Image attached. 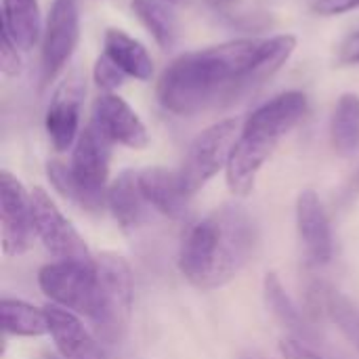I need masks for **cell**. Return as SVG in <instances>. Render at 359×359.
Segmentation results:
<instances>
[{"instance_id":"obj_18","label":"cell","mask_w":359,"mask_h":359,"mask_svg":"<svg viewBox=\"0 0 359 359\" xmlns=\"http://www.w3.org/2000/svg\"><path fill=\"white\" fill-rule=\"evenodd\" d=\"M2 29L21 50L42 42L44 21L38 0H2Z\"/></svg>"},{"instance_id":"obj_8","label":"cell","mask_w":359,"mask_h":359,"mask_svg":"<svg viewBox=\"0 0 359 359\" xmlns=\"http://www.w3.org/2000/svg\"><path fill=\"white\" fill-rule=\"evenodd\" d=\"M109 160H111V141L105 133L90 120L82 130L72 149L69 168L90 198L97 212L107 206V179H109Z\"/></svg>"},{"instance_id":"obj_16","label":"cell","mask_w":359,"mask_h":359,"mask_svg":"<svg viewBox=\"0 0 359 359\" xmlns=\"http://www.w3.org/2000/svg\"><path fill=\"white\" fill-rule=\"evenodd\" d=\"M147 200L139 185V172L122 170L107 187V208L124 231H133L145 219Z\"/></svg>"},{"instance_id":"obj_24","label":"cell","mask_w":359,"mask_h":359,"mask_svg":"<svg viewBox=\"0 0 359 359\" xmlns=\"http://www.w3.org/2000/svg\"><path fill=\"white\" fill-rule=\"evenodd\" d=\"M46 177L50 181V185L57 189L59 196H63L65 200L74 202L76 206H80L82 210H88V212H97L95 204L90 202V198L82 191V187L78 185L72 168L67 164H63L61 160H50L46 164Z\"/></svg>"},{"instance_id":"obj_27","label":"cell","mask_w":359,"mask_h":359,"mask_svg":"<svg viewBox=\"0 0 359 359\" xmlns=\"http://www.w3.org/2000/svg\"><path fill=\"white\" fill-rule=\"evenodd\" d=\"M280 353L282 359H322L311 347H307L297 337H286L280 341Z\"/></svg>"},{"instance_id":"obj_10","label":"cell","mask_w":359,"mask_h":359,"mask_svg":"<svg viewBox=\"0 0 359 359\" xmlns=\"http://www.w3.org/2000/svg\"><path fill=\"white\" fill-rule=\"evenodd\" d=\"M32 196L8 170H0V242L4 257H19L32 244Z\"/></svg>"},{"instance_id":"obj_17","label":"cell","mask_w":359,"mask_h":359,"mask_svg":"<svg viewBox=\"0 0 359 359\" xmlns=\"http://www.w3.org/2000/svg\"><path fill=\"white\" fill-rule=\"evenodd\" d=\"M103 53L128 76L141 82L154 78V59L149 50L130 34L118 27L105 29L103 36Z\"/></svg>"},{"instance_id":"obj_25","label":"cell","mask_w":359,"mask_h":359,"mask_svg":"<svg viewBox=\"0 0 359 359\" xmlns=\"http://www.w3.org/2000/svg\"><path fill=\"white\" fill-rule=\"evenodd\" d=\"M93 80L103 93H116L124 84L126 74L103 53L97 57V61L93 65Z\"/></svg>"},{"instance_id":"obj_12","label":"cell","mask_w":359,"mask_h":359,"mask_svg":"<svg viewBox=\"0 0 359 359\" xmlns=\"http://www.w3.org/2000/svg\"><path fill=\"white\" fill-rule=\"evenodd\" d=\"M111 143L145 149L149 145V133L139 114L116 93H103L93 101L90 118Z\"/></svg>"},{"instance_id":"obj_29","label":"cell","mask_w":359,"mask_h":359,"mask_svg":"<svg viewBox=\"0 0 359 359\" xmlns=\"http://www.w3.org/2000/svg\"><path fill=\"white\" fill-rule=\"evenodd\" d=\"M337 61L341 65H359V29L343 38L337 50Z\"/></svg>"},{"instance_id":"obj_6","label":"cell","mask_w":359,"mask_h":359,"mask_svg":"<svg viewBox=\"0 0 359 359\" xmlns=\"http://www.w3.org/2000/svg\"><path fill=\"white\" fill-rule=\"evenodd\" d=\"M40 290L63 309L76 316L93 318L97 307V269L95 263L55 261L38 271Z\"/></svg>"},{"instance_id":"obj_28","label":"cell","mask_w":359,"mask_h":359,"mask_svg":"<svg viewBox=\"0 0 359 359\" xmlns=\"http://www.w3.org/2000/svg\"><path fill=\"white\" fill-rule=\"evenodd\" d=\"M359 0H316L313 11L322 17H334V15H345L351 11H358Z\"/></svg>"},{"instance_id":"obj_20","label":"cell","mask_w":359,"mask_h":359,"mask_svg":"<svg viewBox=\"0 0 359 359\" xmlns=\"http://www.w3.org/2000/svg\"><path fill=\"white\" fill-rule=\"evenodd\" d=\"M130 11L162 50H172L179 38L175 13L164 0H130Z\"/></svg>"},{"instance_id":"obj_30","label":"cell","mask_w":359,"mask_h":359,"mask_svg":"<svg viewBox=\"0 0 359 359\" xmlns=\"http://www.w3.org/2000/svg\"><path fill=\"white\" fill-rule=\"evenodd\" d=\"M240 359H267V358H263V355H259V353H246V355H242Z\"/></svg>"},{"instance_id":"obj_26","label":"cell","mask_w":359,"mask_h":359,"mask_svg":"<svg viewBox=\"0 0 359 359\" xmlns=\"http://www.w3.org/2000/svg\"><path fill=\"white\" fill-rule=\"evenodd\" d=\"M19 46L15 44V40L2 29L0 34V72L6 78H15L21 74L23 63H21V55H19Z\"/></svg>"},{"instance_id":"obj_23","label":"cell","mask_w":359,"mask_h":359,"mask_svg":"<svg viewBox=\"0 0 359 359\" xmlns=\"http://www.w3.org/2000/svg\"><path fill=\"white\" fill-rule=\"evenodd\" d=\"M324 307L330 320L347 337V341L359 351V311L355 305L339 290H328L324 294Z\"/></svg>"},{"instance_id":"obj_5","label":"cell","mask_w":359,"mask_h":359,"mask_svg":"<svg viewBox=\"0 0 359 359\" xmlns=\"http://www.w3.org/2000/svg\"><path fill=\"white\" fill-rule=\"evenodd\" d=\"M240 130L242 126L236 118H225L204 128L191 141L179 170L183 187L189 196L198 194L210 179L227 168Z\"/></svg>"},{"instance_id":"obj_19","label":"cell","mask_w":359,"mask_h":359,"mask_svg":"<svg viewBox=\"0 0 359 359\" xmlns=\"http://www.w3.org/2000/svg\"><path fill=\"white\" fill-rule=\"evenodd\" d=\"M330 141L339 156L359 154V95L343 93L330 118Z\"/></svg>"},{"instance_id":"obj_9","label":"cell","mask_w":359,"mask_h":359,"mask_svg":"<svg viewBox=\"0 0 359 359\" xmlns=\"http://www.w3.org/2000/svg\"><path fill=\"white\" fill-rule=\"evenodd\" d=\"M80 42V8L78 0H53L44 21L40 42L42 84H50L69 63Z\"/></svg>"},{"instance_id":"obj_3","label":"cell","mask_w":359,"mask_h":359,"mask_svg":"<svg viewBox=\"0 0 359 359\" xmlns=\"http://www.w3.org/2000/svg\"><path fill=\"white\" fill-rule=\"evenodd\" d=\"M307 109L309 99L305 93L284 90L259 105L246 118L225 168L227 187L233 196H250L261 168L280 141L307 116Z\"/></svg>"},{"instance_id":"obj_21","label":"cell","mask_w":359,"mask_h":359,"mask_svg":"<svg viewBox=\"0 0 359 359\" xmlns=\"http://www.w3.org/2000/svg\"><path fill=\"white\" fill-rule=\"evenodd\" d=\"M0 324L4 334H13V337L38 339L48 334L46 311L19 299L0 301Z\"/></svg>"},{"instance_id":"obj_14","label":"cell","mask_w":359,"mask_h":359,"mask_svg":"<svg viewBox=\"0 0 359 359\" xmlns=\"http://www.w3.org/2000/svg\"><path fill=\"white\" fill-rule=\"evenodd\" d=\"M48 320V334L63 359H109L99 343V337H93L82 320L59 305L44 307Z\"/></svg>"},{"instance_id":"obj_2","label":"cell","mask_w":359,"mask_h":359,"mask_svg":"<svg viewBox=\"0 0 359 359\" xmlns=\"http://www.w3.org/2000/svg\"><path fill=\"white\" fill-rule=\"evenodd\" d=\"M259 242L255 219L244 206L223 204L191 225L179 248V269L198 290L229 284L252 259Z\"/></svg>"},{"instance_id":"obj_1","label":"cell","mask_w":359,"mask_h":359,"mask_svg":"<svg viewBox=\"0 0 359 359\" xmlns=\"http://www.w3.org/2000/svg\"><path fill=\"white\" fill-rule=\"evenodd\" d=\"M297 48V36L236 38L175 57L158 78V103L175 116L227 107L269 82Z\"/></svg>"},{"instance_id":"obj_15","label":"cell","mask_w":359,"mask_h":359,"mask_svg":"<svg viewBox=\"0 0 359 359\" xmlns=\"http://www.w3.org/2000/svg\"><path fill=\"white\" fill-rule=\"evenodd\" d=\"M139 185L149 206L168 219H183L187 215L189 194L183 187L181 175L164 166H149L139 170Z\"/></svg>"},{"instance_id":"obj_4","label":"cell","mask_w":359,"mask_h":359,"mask_svg":"<svg viewBox=\"0 0 359 359\" xmlns=\"http://www.w3.org/2000/svg\"><path fill=\"white\" fill-rule=\"evenodd\" d=\"M97 269V307L90 324L99 341L109 345L122 343L133 316V271L118 252L95 257Z\"/></svg>"},{"instance_id":"obj_7","label":"cell","mask_w":359,"mask_h":359,"mask_svg":"<svg viewBox=\"0 0 359 359\" xmlns=\"http://www.w3.org/2000/svg\"><path fill=\"white\" fill-rule=\"evenodd\" d=\"M29 196H32L34 233L38 236L42 246L57 261L95 263V257L86 246L84 238L69 223V219L57 208L53 198L42 187H34Z\"/></svg>"},{"instance_id":"obj_22","label":"cell","mask_w":359,"mask_h":359,"mask_svg":"<svg viewBox=\"0 0 359 359\" xmlns=\"http://www.w3.org/2000/svg\"><path fill=\"white\" fill-rule=\"evenodd\" d=\"M263 297H265V303H267L269 311L276 316V320L280 324H284L297 339H309L311 337V326L305 322L301 309L290 299V294L286 292L284 284L280 282V278L276 273L265 276V280H263Z\"/></svg>"},{"instance_id":"obj_31","label":"cell","mask_w":359,"mask_h":359,"mask_svg":"<svg viewBox=\"0 0 359 359\" xmlns=\"http://www.w3.org/2000/svg\"><path fill=\"white\" fill-rule=\"evenodd\" d=\"M164 2H168V4H170V2H179V0H164Z\"/></svg>"},{"instance_id":"obj_13","label":"cell","mask_w":359,"mask_h":359,"mask_svg":"<svg viewBox=\"0 0 359 359\" xmlns=\"http://www.w3.org/2000/svg\"><path fill=\"white\" fill-rule=\"evenodd\" d=\"M297 229L309 261L328 265L334 255V240L324 204L313 189H305L297 198Z\"/></svg>"},{"instance_id":"obj_11","label":"cell","mask_w":359,"mask_h":359,"mask_svg":"<svg viewBox=\"0 0 359 359\" xmlns=\"http://www.w3.org/2000/svg\"><path fill=\"white\" fill-rule=\"evenodd\" d=\"M84 93H86L84 78L78 69H74L55 88L53 99L46 107L44 128L53 149L59 154L74 147L80 137V107H82Z\"/></svg>"}]
</instances>
